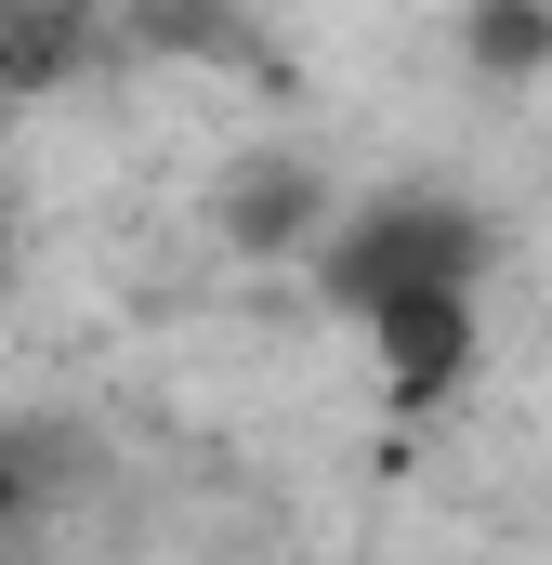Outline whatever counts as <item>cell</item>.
<instances>
[{
    "instance_id": "obj_1",
    "label": "cell",
    "mask_w": 552,
    "mask_h": 565,
    "mask_svg": "<svg viewBox=\"0 0 552 565\" xmlns=\"http://www.w3.org/2000/svg\"><path fill=\"white\" fill-rule=\"evenodd\" d=\"M500 264V237H487V211L474 198H447V184H382V198H355L342 224H329V250H316V289H329V316H395V302H434V289H487Z\"/></svg>"
},
{
    "instance_id": "obj_2",
    "label": "cell",
    "mask_w": 552,
    "mask_h": 565,
    "mask_svg": "<svg viewBox=\"0 0 552 565\" xmlns=\"http://www.w3.org/2000/svg\"><path fill=\"white\" fill-rule=\"evenodd\" d=\"M329 224H342V198H329L316 158H237V171L211 184V237L251 250V264H316Z\"/></svg>"
},
{
    "instance_id": "obj_3",
    "label": "cell",
    "mask_w": 552,
    "mask_h": 565,
    "mask_svg": "<svg viewBox=\"0 0 552 565\" xmlns=\"http://www.w3.org/2000/svg\"><path fill=\"white\" fill-rule=\"evenodd\" d=\"M487 289H434V302H395V316H369V355H382V395L395 408H447L460 382H474V355H487V316H474Z\"/></svg>"
},
{
    "instance_id": "obj_4",
    "label": "cell",
    "mask_w": 552,
    "mask_h": 565,
    "mask_svg": "<svg viewBox=\"0 0 552 565\" xmlns=\"http://www.w3.org/2000/svg\"><path fill=\"white\" fill-rule=\"evenodd\" d=\"M79 434H53V422H0V565H26V553H53V526H66V500H79Z\"/></svg>"
},
{
    "instance_id": "obj_5",
    "label": "cell",
    "mask_w": 552,
    "mask_h": 565,
    "mask_svg": "<svg viewBox=\"0 0 552 565\" xmlns=\"http://www.w3.org/2000/svg\"><path fill=\"white\" fill-rule=\"evenodd\" d=\"M106 53V0H0V106L66 93Z\"/></svg>"
},
{
    "instance_id": "obj_6",
    "label": "cell",
    "mask_w": 552,
    "mask_h": 565,
    "mask_svg": "<svg viewBox=\"0 0 552 565\" xmlns=\"http://www.w3.org/2000/svg\"><path fill=\"white\" fill-rule=\"evenodd\" d=\"M460 53H474V79H540L552 66V0H474Z\"/></svg>"
},
{
    "instance_id": "obj_7",
    "label": "cell",
    "mask_w": 552,
    "mask_h": 565,
    "mask_svg": "<svg viewBox=\"0 0 552 565\" xmlns=\"http://www.w3.org/2000/svg\"><path fill=\"white\" fill-rule=\"evenodd\" d=\"M0 250H13V211H0Z\"/></svg>"
}]
</instances>
